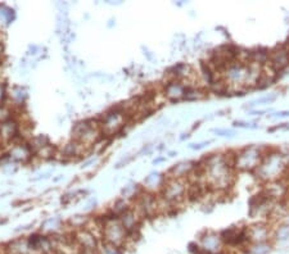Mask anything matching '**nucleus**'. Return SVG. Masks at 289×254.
I'll return each mask as SVG.
<instances>
[{
    "instance_id": "4",
    "label": "nucleus",
    "mask_w": 289,
    "mask_h": 254,
    "mask_svg": "<svg viewBox=\"0 0 289 254\" xmlns=\"http://www.w3.org/2000/svg\"><path fill=\"white\" fill-rule=\"evenodd\" d=\"M188 180L170 179L167 177L161 189V198L171 206L176 207L187 199Z\"/></svg>"
},
{
    "instance_id": "21",
    "label": "nucleus",
    "mask_w": 289,
    "mask_h": 254,
    "mask_svg": "<svg viewBox=\"0 0 289 254\" xmlns=\"http://www.w3.org/2000/svg\"><path fill=\"white\" fill-rule=\"evenodd\" d=\"M60 226H62V222H60V220L57 219V217H51V219L46 220V221L42 224L41 229H42V231H45V233L54 234V233H57L58 230H59Z\"/></svg>"
},
{
    "instance_id": "24",
    "label": "nucleus",
    "mask_w": 289,
    "mask_h": 254,
    "mask_svg": "<svg viewBox=\"0 0 289 254\" xmlns=\"http://www.w3.org/2000/svg\"><path fill=\"white\" fill-rule=\"evenodd\" d=\"M39 158H42V159H49L51 158V157H54L55 154V149L53 148V145H50V144H48L46 147H44L42 149L37 150L36 153H35Z\"/></svg>"
},
{
    "instance_id": "6",
    "label": "nucleus",
    "mask_w": 289,
    "mask_h": 254,
    "mask_svg": "<svg viewBox=\"0 0 289 254\" xmlns=\"http://www.w3.org/2000/svg\"><path fill=\"white\" fill-rule=\"evenodd\" d=\"M136 211H138L142 217H153L157 213L160 212V208H158V198H156V195L153 193L148 192H142L139 193L135 197V206H134Z\"/></svg>"
},
{
    "instance_id": "29",
    "label": "nucleus",
    "mask_w": 289,
    "mask_h": 254,
    "mask_svg": "<svg viewBox=\"0 0 289 254\" xmlns=\"http://www.w3.org/2000/svg\"><path fill=\"white\" fill-rule=\"evenodd\" d=\"M208 143H201V144H192V145H190V148H192V149H202V148H205L206 145H207Z\"/></svg>"
},
{
    "instance_id": "2",
    "label": "nucleus",
    "mask_w": 289,
    "mask_h": 254,
    "mask_svg": "<svg viewBox=\"0 0 289 254\" xmlns=\"http://www.w3.org/2000/svg\"><path fill=\"white\" fill-rule=\"evenodd\" d=\"M73 140L84 144L85 147L90 149L102 139L103 132L100 129L99 122H94L91 120L80 121L76 123L72 129Z\"/></svg>"
},
{
    "instance_id": "15",
    "label": "nucleus",
    "mask_w": 289,
    "mask_h": 254,
    "mask_svg": "<svg viewBox=\"0 0 289 254\" xmlns=\"http://www.w3.org/2000/svg\"><path fill=\"white\" fill-rule=\"evenodd\" d=\"M33 152L31 149L30 144L27 143H15L10 147L8 157L10 161L14 162H27L32 157Z\"/></svg>"
},
{
    "instance_id": "30",
    "label": "nucleus",
    "mask_w": 289,
    "mask_h": 254,
    "mask_svg": "<svg viewBox=\"0 0 289 254\" xmlns=\"http://www.w3.org/2000/svg\"><path fill=\"white\" fill-rule=\"evenodd\" d=\"M233 254H252V253H251L247 248H242V249H238V251H235Z\"/></svg>"
},
{
    "instance_id": "16",
    "label": "nucleus",
    "mask_w": 289,
    "mask_h": 254,
    "mask_svg": "<svg viewBox=\"0 0 289 254\" xmlns=\"http://www.w3.org/2000/svg\"><path fill=\"white\" fill-rule=\"evenodd\" d=\"M197 163L192 161H184L178 163V165L172 166L169 171L170 179H181L188 180V177L193 174V171L196 170Z\"/></svg>"
},
{
    "instance_id": "5",
    "label": "nucleus",
    "mask_w": 289,
    "mask_h": 254,
    "mask_svg": "<svg viewBox=\"0 0 289 254\" xmlns=\"http://www.w3.org/2000/svg\"><path fill=\"white\" fill-rule=\"evenodd\" d=\"M130 118L122 107L112 108L111 111L106 112L99 120V126L103 135H115L124 129Z\"/></svg>"
},
{
    "instance_id": "8",
    "label": "nucleus",
    "mask_w": 289,
    "mask_h": 254,
    "mask_svg": "<svg viewBox=\"0 0 289 254\" xmlns=\"http://www.w3.org/2000/svg\"><path fill=\"white\" fill-rule=\"evenodd\" d=\"M266 64L275 73L284 71L289 66V44L278 45L277 48L270 50L269 62Z\"/></svg>"
},
{
    "instance_id": "20",
    "label": "nucleus",
    "mask_w": 289,
    "mask_h": 254,
    "mask_svg": "<svg viewBox=\"0 0 289 254\" xmlns=\"http://www.w3.org/2000/svg\"><path fill=\"white\" fill-rule=\"evenodd\" d=\"M205 91L199 86H187L184 99L185 100H199V99L205 98Z\"/></svg>"
},
{
    "instance_id": "14",
    "label": "nucleus",
    "mask_w": 289,
    "mask_h": 254,
    "mask_svg": "<svg viewBox=\"0 0 289 254\" xmlns=\"http://www.w3.org/2000/svg\"><path fill=\"white\" fill-rule=\"evenodd\" d=\"M89 150V148L85 147L84 144L78 143V141L72 140L67 143L63 148H62V152H60V156L62 158L66 159V161H72V159H77L80 157H82L85 153Z\"/></svg>"
},
{
    "instance_id": "31",
    "label": "nucleus",
    "mask_w": 289,
    "mask_h": 254,
    "mask_svg": "<svg viewBox=\"0 0 289 254\" xmlns=\"http://www.w3.org/2000/svg\"><path fill=\"white\" fill-rule=\"evenodd\" d=\"M275 117H279V118H283V117H289V111L280 112V113L275 114Z\"/></svg>"
},
{
    "instance_id": "19",
    "label": "nucleus",
    "mask_w": 289,
    "mask_h": 254,
    "mask_svg": "<svg viewBox=\"0 0 289 254\" xmlns=\"http://www.w3.org/2000/svg\"><path fill=\"white\" fill-rule=\"evenodd\" d=\"M247 249L252 254H271V252L274 251V243L264 242L256 243V244H250Z\"/></svg>"
},
{
    "instance_id": "10",
    "label": "nucleus",
    "mask_w": 289,
    "mask_h": 254,
    "mask_svg": "<svg viewBox=\"0 0 289 254\" xmlns=\"http://www.w3.org/2000/svg\"><path fill=\"white\" fill-rule=\"evenodd\" d=\"M247 238L250 244L273 242V228L268 222H257L247 226Z\"/></svg>"
},
{
    "instance_id": "18",
    "label": "nucleus",
    "mask_w": 289,
    "mask_h": 254,
    "mask_svg": "<svg viewBox=\"0 0 289 254\" xmlns=\"http://www.w3.org/2000/svg\"><path fill=\"white\" fill-rule=\"evenodd\" d=\"M165 181L166 180L163 179V177L161 176L158 172H153V174H151L149 176L145 177L144 188H145V190H148V192L152 193V190H154L156 188L162 189Z\"/></svg>"
},
{
    "instance_id": "13",
    "label": "nucleus",
    "mask_w": 289,
    "mask_h": 254,
    "mask_svg": "<svg viewBox=\"0 0 289 254\" xmlns=\"http://www.w3.org/2000/svg\"><path fill=\"white\" fill-rule=\"evenodd\" d=\"M185 89H187V86L184 85L183 81L169 80V82L163 87V96L169 100H172V102H176V100L184 99Z\"/></svg>"
},
{
    "instance_id": "32",
    "label": "nucleus",
    "mask_w": 289,
    "mask_h": 254,
    "mask_svg": "<svg viewBox=\"0 0 289 254\" xmlns=\"http://www.w3.org/2000/svg\"><path fill=\"white\" fill-rule=\"evenodd\" d=\"M80 254H99L98 251H81Z\"/></svg>"
},
{
    "instance_id": "9",
    "label": "nucleus",
    "mask_w": 289,
    "mask_h": 254,
    "mask_svg": "<svg viewBox=\"0 0 289 254\" xmlns=\"http://www.w3.org/2000/svg\"><path fill=\"white\" fill-rule=\"evenodd\" d=\"M73 243H75L76 247H78L80 252L98 251L100 244L99 240H98V235L86 228H82L80 230L75 231V234H73Z\"/></svg>"
},
{
    "instance_id": "27",
    "label": "nucleus",
    "mask_w": 289,
    "mask_h": 254,
    "mask_svg": "<svg viewBox=\"0 0 289 254\" xmlns=\"http://www.w3.org/2000/svg\"><path fill=\"white\" fill-rule=\"evenodd\" d=\"M215 132L220 136H226V138H234L235 135V132L232 130H215Z\"/></svg>"
},
{
    "instance_id": "26",
    "label": "nucleus",
    "mask_w": 289,
    "mask_h": 254,
    "mask_svg": "<svg viewBox=\"0 0 289 254\" xmlns=\"http://www.w3.org/2000/svg\"><path fill=\"white\" fill-rule=\"evenodd\" d=\"M234 126H235V127H243V129H256V127H257V126L253 125V123L241 122V121H235Z\"/></svg>"
},
{
    "instance_id": "23",
    "label": "nucleus",
    "mask_w": 289,
    "mask_h": 254,
    "mask_svg": "<svg viewBox=\"0 0 289 254\" xmlns=\"http://www.w3.org/2000/svg\"><path fill=\"white\" fill-rule=\"evenodd\" d=\"M10 98H12L13 103L14 104H23L26 98H27V93H26V90L23 87H14L12 90V93H10Z\"/></svg>"
},
{
    "instance_id": "28",
    "label": "nucleus",
    "mask_w": 289,
    "mask_h": 254,
    "mask_svg": "<svg viewBox=\"0 0 289 254\" xmlns=\"http://www.w3.org/2000/svg\"><path fill=\"white\" fill-rule=\"evenodd\" d=\"M5 98H6L5 85L0 82V107L4 104V100H5Z\"/></svg>"
},
{
    "instance_id": "7",
    "label": "nucleus",
    "mask_w": 289,
    "mask_h": 254,
    "mask_svg": "<svg viewBox=\"0 0 289 254\" xmlns=\"http://www.w3.org/2000/svg\"><path fill=\"white\" fill-rule=\"evenodd\" d=\"M198 246L202 254H223L225 253V244L221 239L220 233L205 231L198 239Z\"/></svg>"
},
{
    "instance_id": "11",
    "label": "nucleus",
    "mask_w": 289,
    "mask_h": 254,
    "mask_svg": "<svg viewBox=\"0 0 289 254\" xmlns=\"http://www.w3.org/2000/svg\"><path fill=\"white\" fill-rule=\"evenodd\" d=\"M118 220L130 235V239L133 240V237L135 234H138L139 228H140V222H142L143 217L134 207H130L129 210L125 211L122 215L118 216Z\"/></svg>"
},
{
    "instance_id": "12",
    "label": "nucleus",
    "mask_w": 289,
    "mask_h": 254,
    "mask_svg": "<svg viewBox=\"0 0 289 254\" xmlns=\"http://www.w3.org/2000/svg\"><path fill=\"white\" fill-rule=\"evenodd\" d=\"M19 123L14 117L0 122V140L3 141V144L17 140L19 138Z\"/></svg>"
},
{
    "instance_id": "1",
    "label": "nucleus",
    "mask_w": 289,
    "mask_h": 254,
    "mask_svg": "<svg viewBox=\"0 0 289 254\" xmlns=\"http://www.w3.org/2000/svg\"><path fill=\"white\" fill-rule=\"evenodd\" d=\"M103 228H102V238L103 242L113 244L116 247L124 249L130 242V235L122 224L120 222L117 216L112 213L108 217H103Z\"/></svg>"
},
{
    "instance_id": "25",
    "label": "nucleus",
    "mask_w": 289,
    "mask_h": 254,
    "mask_svg": "<svg viewBox=\"0 0 289 254\" xmlns=\"http://www.w3.org/2000/svg\"><path fill=\"white\" fill-rule=\"evenodd\" d=\"M275 99H277V95H275V94H273V95L264 96V98L257 99V100L251 103V107H253V105H256V104H261V103H271V102H274Z\"/></svg>"
},
{
    "instance_id": "17",
    "label": "nucleus",
    "mask_w": 289,
    "mask_h": 254,
    "mask_svg": "<svg viewBox=\"0 0 289 254\" xmlns=\"http://www.w3.org/2000/svg\"><path fill=\"white\" fill-rule=\"evenodd\" d=\"M273 243H287L289 242V224L280 222L273 228Z\"/></svg>"
},
{
    "instance_id": "3",
    "label": "nucleus",
    "mask_w": 289,
    "mask_h": 254,
    "mask_svg": "<svg viewBox=\"0 0 289 254\" xmlns=\"http://www.w3.org/2000/svg\"><path fill=\"white\" fill-rule=\"evenodd\" d=\"M264 157V149L251 145L235 152L234 168L238 171H256Z\"/></svg>"
},
{
    "instance_id": "33",
    "label": "nucleus",
    "mask_w": 289,
    "mask_h": 254,
    "mask_svg": "<svg viewBox=\"0 0 289 254\" xmlns=\"http://www.w3.org/2000/svg\"><path fill=\"white\" fill-rule=\"evenodd\" d=\"M1 147H3V141L0 140V149H1Z\"/></svg>"
},
{
    "instance_id": "22",
    "label": "nucleus",
    "mask_w": 289,
    "mask_h": 254,
    "mask_svg": "<svg viewBox=\"0 0 289 254\" xmlns=\"http://www.w3.org/2000/svg\"><path fill=\"white\" fill-rule=\"evenodd\" d=\"M98 253L99 254H122L124 251L120 247H116L113 244H109V243L103 242L99 244V248H98Z\"/></svg>"
}]
</instances>
